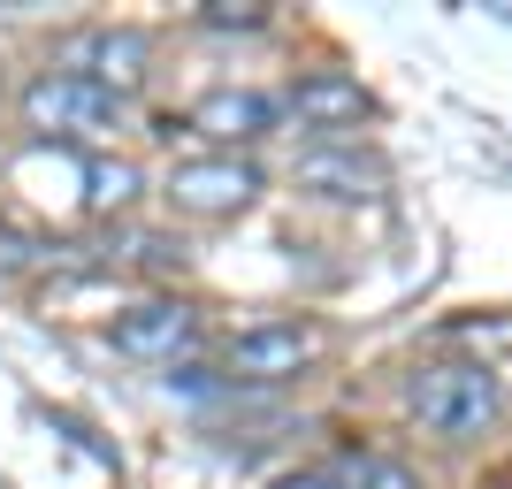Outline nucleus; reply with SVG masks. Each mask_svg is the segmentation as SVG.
<instances>
[{"label": "nucleus", "instance_id": "1", "mask_svg": "<svg viewBox=\"0 0 512 489\" xmlns=\"http://www.w3.org/2000/svg\"><path fill=\"white\" fill-rule=\"evenodd\" d=\"M406 413L428 436L467 444V436H482L505 413V390H497L490 367H474V360H436V367H413L406 375Z\"/></svg>", "mask_w": 512, "mask_h": 489}, {"label": "nucleus", "instance_id": "2", "mask_svg": "<svg viewBox=\"0 0 512 489\" xmlns=\"http://www.w3.org/2000/svg\"><path fill=\"white\" fill-rule=\"evenodd\" d=\"M130 100L123 92L92 85V77H69V69H39L31 85H23V123L69 146V138H107V130H123Z\"/></svg>", "mask_w": 512, "mask_h": 489}, {"label": "nucleus", "instance_id": "3", "mask_svg": "<svg viewBox=\"0 0 512 489\" xmlns=\"http://www.w3.org/2000/svg\"><path fill=\"white\" fill-rule=\"evenodd\" d=\"M146 62H153V39L138 23H92V31H69V39L54 46V69L92 77V85L123 92V100L146 85Z\"/></svg>", "mask_w": 512, "mask_h": 489}, {"label": "nucleus", "instance_id": "4", "mask_svg": "<svg viewBox=\"0 0 512 489\" xmlns=\"http://www.w3.org/2000/svg\"><path fill=\"white\" fill-rule=\"evenodd\" d=\"M321 360V329L314 321H253L230 337V375L237 383H291Z\"/></svg>", "mask_w": 512, "mask_h": 489}, {"label": "nucleus", "instance_id": "5", "mask_svg": "<svg viewBox=\"0 0 512 489\" xmlns=\"http://www.w3.org/2000/svg\"><path fill=\"white\" fill-rule=\"evenodd\" d=\"M260 199V169L245 153H207L169 169V207L176 214H245Z\"/></svg>", "mask_w": 512, "mask_h": 489}, {"label": "nucleus", "instance_id": "6", "mask_svg": "<svg viewBox=\"0 0 512 489\" xmlns=\"http://www.w3.org/2000/svg\"><path fill=\"white\" fill-rule=\"evenodd\" d=\"M192 344H199V314L184 298H146V306L115 314V352H130V360H169L176 367V352H192Z\"/></svg>", "mask_w": 512, "mask_h": 489}, {"label": "nucleus", "instance_id": "7", "mask_svg": "<svg viewBox=\"0 0 512 489\" xmlns=\"http://www.w3.org/2000/svg\"><path fill=\"white\" fill-rule=\"evenodd\" d=\"M276 115H283V107L268 100V92L222 85V92H207V100H192L184 130H199V138H214V146H253V138H268V130H276Z\"/></svg>", "mask_w": 512, "mask_h": 489}, {"label": "nucleus", "instance_id": "8", "mask_svg": "<svg viewBox=\"0 0 512 489\" xmlns=\"http://www.w3.org/2000/svg\"><path fill=\"white\" fill-rule=\"evenodd\" d=\"M299 192H314V199H337V207H360V199H383V161L375 153H360V146H314V153H299Z\"/></svg>", "mask_w": 512, "mask_h": 489}, {"label": "nucleus", "instance_id": "9", "mask_svg": "<svg viewBox=\"0 0 512 489\" xmlns=\"http://www.w3.org/2000/svg\"><path fill=\"white\" fill-rule=\"evenodd\" d=\"M283 107H291L306 130H360L367 115H375L367 85H360V77H344V69H314V77H299Z\"/></svg>", "mask_w": 512, "mask_h": 489}, {"label": "nucleus", "instance_id": "10", "mask_svg": "<svg viewBox=\"0 0 512 489\" xmlns=\"http://www.w3.org/2000/svg\"><path fill=\"white\" fill-rule=\"evenodd\" d=\"M329 482L337 489H421V474L398 467V459H383V451H344Z\"/></svg>", "mask_w": 512, "mask_h": 489}, {"label": "nucleus", "instance_id": "11", "mask_svg": "<svg viewBox=\"0 0 512 489\" xmlns=\"http://www.w3.org/2000/svg\"><path fill=\"white\" fill-rule=\"evenodd\" d=\"M85 184H92V207H130V199L146 192L138 161H85Z\"/></svg>", "mask_w": 512, "mask_h": 489}, {"label": "nucleus", "instance_id": "12", "mask_svg": "<svg viewBox=\"0 0 512 489\" xmlns=\"http://www.w3.org/2000/svg\"><path fill=\"white\" fill-rule=\"evenodd\" d=\"M199 23H214V31H260V23H268V8H230V0H207V8H199Z\"/></svg>", "mask_w": 512, "mask_h": 489}, {"label": "nucleus", "instance_id": "13", "mask_svg": "<svg viewBox=\"0 0 512 489\" xmlns=\"http://www.w3.org/2000/svg\"><path fill=\"white\" fill-rule=\"evenodd\" d=\"M276 489H337V482H329V474H283Z\"/></svg>", "mask_w": 512, "mask_h": 489}]
</instances>
